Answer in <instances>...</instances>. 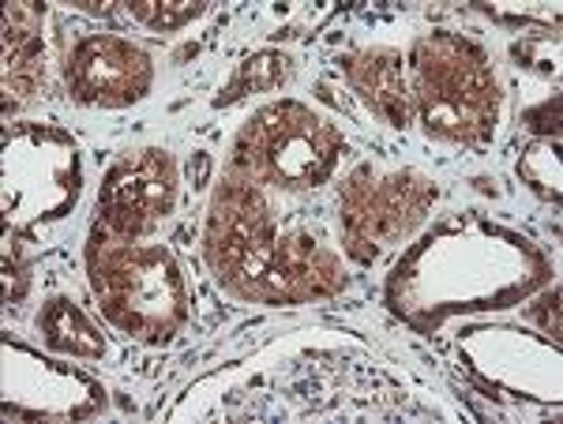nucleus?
<instances>
[{
  "instance_id": "39448f33",
  "label": "nucleus",
  "mask_w": 563,
  "mask_h": 424,
  "mask_svg": "<svg viewBox=\"0 0 563 424\" xmlns=\"http://www.w3.org/2000/svg\"><path fill=\"white\" fill-rule=\"evenodd\" d=\"M432 200V185L417 174L376 177L372 169H357L342 192L346 252L357 259H376L387 245L402 241L424 219Z\"/></svg>"
},
{
  "instance_id": "0eeeda50",
  "label": "nucleus",
  "mask_w": 563,
  "mask_h": 424,
  "mask_svg": "<svg viewBox=\"0 0 563 424\" xmlns=\"http://www.w3.org/2000/svg\"><path fill=\"white\" fill-rule=\"evenodd\" d=\"M68 90L87 105H132L151 87V60L113 34H84L68 53Z\"/></svg>"
},
{
  "instance_id": "6e6552de",
  "label": "nucleus",
  "mask_w": 563,
  "mask_h": 424,
  "mask_svg": "<svg viewBox=\"0 0 563 424\" xmlns=\"http://www.w3.org/2000/svg\"><path fill=\"white\" fill-rule=\"evenodd\" d=\"M350 79L361 90V98L372 105V113H379L390 129H406L413 116V94L406 87L402 60L390 49H372L361 53L357 60H350Z\"/></svg>"
},
{
  "instance_id": "f257e3e1",
  "label": "nucleus",
  "mask_w": 563,
  "mask_h": 424,
  "mask_svg": "<svg viewBox=\"0 0 563 424\" xmlns=\"http://www.w3.org/2000/svg\"><path fill=\"white\" fill-rule=\"evenodd\" d=\"M203 252L218 282L244 301L301 304L342 286L339 259L312 237H278L256 180L249 177H230L218 188Z\"/></svg>"
},
{
  "instance_id": "20e7f679",
  "label": "nucleus",
  "mask_w": 563,
  "mask_h": 424,
  "mask_svg": "<svg viewBox=\"0 0 563 424\" xmlns=\"http://www.w3.org/2000/svg\"><path fill=\"white\" fill-rule=\"evenodd\" d=\"M342 132L297 102L267 105L244 124L238 140L241 177L256 185L312 188L331 177L342 155Z\"/></svg>"
},
{
  "instance_id": "7ed1b4c3",
  "label": "nucleus",
  "mask_w": 563,
  "mask_h": 424,
  "mask_svg": "<svg viewBox=\"0 0 563 424\" xmlns=\"http://www.w3.org/2000/svg\"><path fill=\"white\" fill-rule=\"evenodd\" d=\"M413 102L435 140H488L499 113V87L488 57L455 34H432L413 49Z\"/></svg>"
},
{
  "instance_id": "9b49d317",
  "label": "nucleus",
  "mask_w": 563,
  "mask_h": 424,
  "mask_svg": "<svg viewBox=\"0 0 563 424\" xmlns=\"http://www.w3.org/2000/svg\"><path fill=\"white\" fill-rule=\"evenodd\" d=\"M286 76H289V57H282V53H260V57L244 60V65L238 68V76H233V83L225 87V94L218 98V105L238 102V98L252 94V90L275 87Z\"/></svg>"
},
{
  "instance_id": "9d476101",
  "label": "nucleus",
  "mask_w": 563,
  "mask_h": 424,
  "mask_svg": "<svg viewBox=\"0 0 563 424\" xmlns=\"http://www.w3.org/2000/svg\"><path fill=\"white\" fill-rule=\"evenodd\" d=\"M38 327L53 349H65V354H76V357L102 354V338L95 335V327H90L68 301H49V309L42 312Z\"/></svg>"
},
{
  "instance_id": "423d86ee",
  "label": "nucleus",
  "mask_w": 563,
  "mask_h": 424,
  "mask_svg": "<svg viewBox=\"0 0 563 424\" xmlns=\"http://www.w3.org/2000/svg\"><path fill=\"white\" fill-rule=\"evenodd\" d=\"M177 174L166 150H135L109 169L102 185V233L117 241H140L174 211Z\"/></svg>"
},
{
  "instance_id": "f8f14e48",
  "label": "nucleus",
  "mask_w": 563,
  "mask_h": 424,
  "mask_svg": "<svg viewBox=\"0 0 563 424\" xmlns=\"http://www.w3.org/2000/svg\"><path fill=\"white\" fill-rule=\"evenodd\" d=\"M132 15L154 31H177L188 20L203 15V4H185V0H177V4H132Z\"/></svg>"
},
{
  "instance_id": "1a4fd4ad",
  "label": "nucleus",
  "mask_w": 563,
  "mask_h": 424,
  "mask_svg": "<svg viewBox=\"0 0 563 424\" xmlns=\"http://www.w3.org/2000/svg\"><path fill=\"white\" fill-rule=\"evenodd\" d=\"M42 34L38 8L12 4L4 15V87L8 94L31 98L42 83Z\"/></svg>"
},
{
  "instance_id": "f03ea898",
  "label": "nucleus",
  "mask_w": 563,
  "mask_h": 424,
  "mask_svg": "<svg viewBox=\"0 0 563 424\" xmlns=\"http://www.w3.org/2000/svg\"><path fill=\"white\" fill-rule=\"evenodd\" d=\"M90 286L117 327L151 342L174 335L188 312L185 278L166 248L117 241L102 230L90 245Z\"/></svg>"
}]
</instances>
